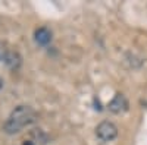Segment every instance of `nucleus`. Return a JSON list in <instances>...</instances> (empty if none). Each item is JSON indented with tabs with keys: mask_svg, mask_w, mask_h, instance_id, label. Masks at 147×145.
Instances as JSON below:
<instances>
[{
	"mask_svg": "<svg viewBox=\"0 0 147 145\" xmlns=\"http://www.w3.org/2000/svg\"><path fill=\"white\" fill-rule=\"evenodd\" d=\"M37 120V113L32 107L30 106H16L9 117L6 119V122L3 123V132L7 135H15L25 128L32 125Z\"/></svg>",
	"mask_w": 147,
	"mask_h": 145,
	"instance_id": "nucleus-1",
	"label": "nucleus"
},
{
	"mask_svg": "<svg viewBox=\"0 0 147 145\" xmlns=\"http://www.w3.org/2000/svg\"><path fill=\"white\" fill-rule=\"evenodd\" d=\"M96 136L102 142H110L118 136V128L115 123L109 122V120H103L96 128Z\"/></svg>",
	"mask_w": 147,
	"mask_h": 145,
	"instance_id": "nucleus-2",
	"label": "nucleus"
},
{
	"mask_svg": "<svg viewBox=\"0 0 147 145\" xmlns=\"http://www.w3.org/2000/svg\"><path fill=\"white\" fill-rule=\"evenodd\" d=\"M109 108V112H112L113 114H121V113H124L128 110V100H127V97L124 94H116L112 101L109 103L107 106Z\"/></svg>",
	"mask_w": 147,
	"mask_h": 145,
	"instance_id": "nucleus-3",
	"label": "nucleus"
},
{
	"mask_svg": "<svg viewBox=\"0 0 147 145\" xmlns=\"http://www.w3.org/2000/svg\"><path fill=\"white\" fill-rule=\"evenodd\" d=\"M34 40L38 45H47L50 44L52 41V31L46 28V27H40L37 28L35 32H34Z\"/></svg>",
	"mask_w": 147,
	"mask_h": 145,
	"instance_id": "nucleus-4",
	"label": "nucleus"
},
{
	"mask_svg": "<svg viewBox=\"0 0 147 145\" xmlns=\"http://www.w3.org/2000/svg\"><path fill=\"white\" fill-rule=\"evenodd\" d=\"M3 62L6 63V66L9 69L18 70L21 67V65H22V57H21V54L18 51H7V54H6Z\"/></svg>",
	"mask_w": 147,
	"mask_h": 145,
	"instance_id": "nucleus-5",
	"label": "nucleus"
},
{
	"mask_svg": "<svg viewBox=\"0 0 147 145\" xmlns=\"http://www.w3.org/2000/svg\"><path fill=\"white\" fill-rule=\"evenodd\" d=\"M7 47H6V44L5 43H2L0 41V62H3L5 60V57H6V54H7Z\"/></svg>",
	"mask_w": 147,
	"mask_h": 145,
	"instance_id": "nucleus-6",
	"label": "nucleus"
},
{
	"mask_svg": "<svg viewBox=\"0 0 147 145\" xmlns=\"http://www.w3.org/2000/svg\"><path fill=\"white\" fill-rule=\"evenodd\" d=\"M22 145H34V142H32V141H24Z\"/></svg>",
	"mask_w": 147,
	"mask_h": 145,
	"instance_id": "nucleus-7",
	"label": "nucleus"
},
{
	"mask_svg": "<svg viewBox=\"0 0 147 145\" xmlns=\"http://www.w3.org/2000/svg\"><path fill=\"white\" fill-rule=\"evenodd\" d=\"M3 84H5V82H3V79H2V78H0V90H2V88H3Z\"/></svg>",
	"mask_w": 147,
	"mask_h": 145,
	"instance_id": "nucleus-8",
	"label": "nucleus"
}]
</instances>
